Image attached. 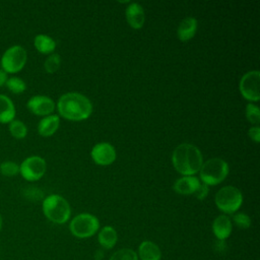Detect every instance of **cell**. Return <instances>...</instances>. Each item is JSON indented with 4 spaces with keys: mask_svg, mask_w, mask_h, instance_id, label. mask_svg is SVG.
<instances>
[{
    "mask_svg": "<svg viewBox=\"0 0 260 260\" xmlns=\"http://www.w3.org/2000/svg\"><path fill=\"white\" fill-rule=\"evenodd\" d=\"M208 192H209V187L202 183V184H200V186L198 187V189L196 190V192L194 194L199 200H203L207 197Z\"/></svg>",
    "mask_w": 260,
    "mask_h": 260,
    "instance_id": "f1b7e54d",
    "label": "cell"
},
{
    "mask_svg": "<svg viewBox=\"0 0 260 260\" xmlns=\"http://www.w3.org/2000/svg\"><path fill=\"white\" fill-rule=\"evenodd\" d=\"M61 65V57L59 54H51L45 60L44 67L48 73H55Z\"/></svg>",
    "mask_w": 260,
    "mask_h": 260,
    "instance_id": "cb8c5ba5",
    "label": "cell"
},
{
    "mask_svg": "<svg viewBox=\"0 0 260 260\" xmlns=\"http://www.w3.org/2000/svg\"><path fill=\"white\" fill-rule=\"evenodd\" d=\"M47 169L46 160L39 155L26 157L19 166V173L27 181H37L41 179Z\"/></svg>",
    "mask_w": 260,
    "mask_h": 260,
    "instance_id": "9c48e42d",
    "label": "cell"
},
{
    "mask_svg": "<svg viewBox=\"0 0 260 260\" xmlns=\"http://www.w3.org/2000/svg\"><path fill=\"white\" fill-rule=\"evenodd\" d=\"M172 162L176 171L183 176H194L199 172L203 157L200 149L192 143H181L172 153Z\"/></svg>",
    "mask_w": 260,
    "mask_h": 260,
    "instance_id": "7a4b0ae2",
    "label": "cell"
},
{
    "mask_svg": "<svg viewBox=\"0 0 260 260\" xmlns=\"http://www.w3.org/2000/svg\"><path fill=\"white\" fill-rule=\"evenodd\" d=\"M139 257L141 260H160L161 253L156 244L150 241H144L139 246Z\"/></svg>",
    "mask_w": 260,
    "mask_h": 260,
    "instance_id": "e0dca14e",
    "label": "cell"
},
{
    "mask_svg": "<svg viewBox=\"0 0 260 260\" xmlns=\"http://www.w3.org/2000/svg\"><path fill=\"white\" fill-rule=\"evenodd\" d=\"M34 45L36 49L42 54H51L56 48V42L48 35L40 34L34 39Z\"/></svg>",
    "mask_w": 260,
    "mask_h": 260,
    "instance_id": "ffe728a7",
    "label": "cell"
},
{
    "mask_svg": "<svg viewBox=\"0 0 260 260\" xmlns=\"http://www.w3.org/2000/svg\"><path fill=\"white\" fill-rule=\"evenodd\" d=\"M232 221L230 217L225 214H220L216 216L212 222V231L217 240L224 241L226 238H229L232 233Z\"/></svg>",
    "mask_w": 260,
    "mask_h": 260,
    "instance_id": "9a60e30c",
    "label": "cell"
},
{
    "mask_svg": "<svg viewBox=\"0 0 260 260\" xmlns=\"http://www.w3.org/2000/svg\"><path fill=\"white\" fill-rule=\"evenodd\" d=\"M92 160L99 166L112 165L117 157L115 147L109 142H100L93 145L90 151Z\"/></svg>",
    "mask_w": 260,
    "mask_h": 260,
    "instance_id": "30bf717a",
    "label": "cell"
},
{
    "mask_svg": "<svg viewBox=\"0 0 260 260\" xmlns=\"http://www.w3.org/2000/svg\"><path fill=\"white\" fill-rule=\"evenodd\" d=\"M60 118L57 115H49L44 117L38 124V132L41 136L49 137L53 135L59 128Z\"/></svg>",
    "mask_w": 260,
    "mask_h": 260,
    "instance_id": "2e32d148",
    "label": "cell"
},
{
    "mask_svg": "<svg viewBox=\"0 0 260 260\" xmlns=\"http://www.w3.org/2000/svg\"><path fill=\"white\" fill-rule=\"evenodd\" d=\"M6 80H7V73L3 69H0V86L5 84Z\"/></svg>",
    "mask_w": 260,
    "mask_h": 260,
    "instance_id": "4dcf8cb0",
    "label": "cell"
},
{
    "mask_svg": "<svg viewBox=\"0 0 260 260\" xmlns=\"http://www.w3.org/2000/svg\"><path fill=\"white\" fill-rule=\"evenodd\" d=\"M248 135L254 142L259 143L260 142V127L259 126H252L251 128H249Z\"/></svg>",
    "mask_w": 260,
    "mask_h": 260,
    "instance_id": "f546056e",
    "label": "cell"
},
{
    "mask_svg": "<svg viewBox=\"0 0 260 260\" xmlns=\"http://www.w3.org/2000/svg\"><path fill=\"white\" fill-rule=\"evenodd\" d=\"M245 114H246V118L248 119V121L255 125V126H259L260 123V109L258 106L250 103L246 106L245 109Z\"/></svg>",
    "mask_w": 260,
    "mask_h": 260,
    "instance_id": "603a6c76",
    "label": "cell"
},
{
    "mask_svg": "<svg viewBox=\"0 0 260 260\" xmlns=\"http://www.w3.org/2000/svg\"><path fill=\"white\" fill-rule=\"evenodd\" d=\"M95 260H101L102 258H103V256H104V254H103V251H101V250H98L96 252H95Z\"/></svg>",
    "mask_w": 260,
    "mask_h": 260,
    "instance_id": "1f68e13d",
    "label": "cell"
},
{
    "mask_svg": "<svg viewBox=\"0 0 260 260\" xmlns=\"http://www.w3.org/2000/svg\"><path fill=\"white\" fill-rule=\"evenodd\" d=\"M228 162L219 157H212L204 161L199 170V179L207 186H215L221 183L229 175Z\"/></svg>",
    "mask_w": 260,
    "mask_h": 260,
    "instance_id": "277c9868",
    "label": "cell"
},
{
    "mask_svg": "<svg viewBox=\"0 0 260 260\" xmlns=\"http://www.w3.org/2000/svg\"><path fill=\"white\" fill-rule=\"evenodd\" d=\"M200 184V180L195 176H183L175 181L173 189L178 194L191 195L196 192Z\"/></svg>",
    "mask_w": 260,
    "mask_h": 260,
    "instance_id": "4fadbf2b",
    "label": "cell"
},
{
    "mask_svg": "<svg viewBox=\"0 0 260 260\" xmlns=\"http://www.w3.org/2000/svg\"><path fill=\"white\" fill-rule=\"evenodd\" d=\"M110 260H138L137 254L128 248H124L121 250H118L117 252H115Z\"/></svg>",
    "mask_w": 260,
    "mask_h": 260,
    "instance_id": "484cf974",
    "label": "cell"
},
{
    "mask_svg": "<svg viewBox=\"0 0 260 260\" xmlns=\"http://www.w3.org/2000/svg\"><path fill=\"white\" fill-rule=\"evenodd\" d=\"M23 194L27 199L32 200V201H36V200L38 201L43 198V192L34 186H29L28 188H26L24 190Z\"/></svg>",
    "mask_w": 260,
    "mask_h": 260,
    "instance_id": "83f0119b",
    "label": "cell"
},
{
    "mask_svg": "<svg viewBox=\"0 0 260 260\" xmlns=\"http://www.w3.org/2000/svg\"><path fill=\"white\" fill-rule=\"evenodd\" d=\"M98 240H99V243L101 244V246L103 248L112 249L116 245L117 240H118L117 232L111 225L104 226L99 233Z\"/></svg>",
    "mask_w": 260,
    "mask_h": 260,
    "instance_id": "d6986e66",
    "label": "cell"
},
{
    "mask_svg": "<svg viewBox=\"0 0 260 260\" xmlns=\"http://www.w3.org/2000/svg\"><path fill=\"white\" fill-rule=\"evenodd\" d=\"M0 172L6 177H12L19 173V166L15 161L6 160L0 165Z\"/></svg>",
    "mask_w": 260,
    "mask_h": 260,
    "instance_id": "d4e9b609",
    "label": "cell"
},
{
    "mask_svg": "<svg viewBox=\"0 0 260 260\" xmlns=\"http://www.w3.org/2000/svg\"><path fill=\"white\" fill-rule=\"evenodd\" d=\"M125 15L128 24L134 29L141 28L145 22L144 9L137 2L129 3V5L126 7Z\"/></svg>",
    "mask_w": 260,
    "mask_h": 260,
    "instance_id": "7c38bea8",
    "label": "cell"
},
{
    "mask_svg": "<svg viewBox=\"0 0 260 260\" xmlns=\"http://www.w3.org/2000/svg\"><path fill=\"white\" fill-rule=\"evenodd\" d=\"M42 206L46 217L55 223L62 224L66 222L71 215V208L68 201L58 194L47 196Z\"/></svg>",
    "mask_w": 260,
    "mask_h": 260,
    "instance_id": "3957f363",
    "label": "cell"
},
{
    "mask_svg": "<svg viewBox=\"0 0 260 260\" xmlns=\"http://www.w3.org/2000/svg\"><path fill=\"white\" fill-rule=\"evenodd\" d=\"M9 132L14 138L22 139L27 134V128L22 121L13 119L11 122H9Z\"/></svg>",
    "mask_w": 260,
    "mask_h": 260,
    "instance_id": "44dd1931",
    "label": "cell"
},
{
    "mask_svg": "<svg viewBox=\"0 0 260 260\" xmlns=\"http://www.w3.org/2000/svg\"><path fill=\"white\" fill-rule=\"evenodd\" d=\"M15 107L5 94H0V123H9L14 119Z\"/></svg>",
    "mask_w": 260,
    "mask_h": 260,
    "instance_id": "ac0fdd59",
    "label": "cell"
},
{
    "mask_svg": "<svg viewBox=\"0 0 260 260\" xmlns=\"http://www.w3.org/2000/svg\"><path fill=\"white\" fill-rule=\"evenodd\" d=\"M5 84L8 87V89L13 93H21L26 88V84H25L24 80L19 77H16V76L7 78Z\"/></svg>",
    "mask_w": 260,
    "mask_h": 260,
    "instance_id": "7402d4cb",
    "label": "cell"
},
{
    "mask_svg": "<svg viewBox=\"0 0 260 260\" xmlns=\"http://www.w3.org/2000/svg\"><path fill=\"white\" fill-rule=\"evenodd\" d=\"M73 236L84 239L93 236L100 229V221L96 216L90 213H80L73 217L69 224Z\"/></svg>",
    "mask_w": 260,
    "mask_h": 260,
    "instance_id": "8992f818",
    "label": "cell"
},
{
    "mask_svg": "<svg viewBox=\"0 0 260 260\" xmlns=\"http://www.w3.org/2000/svg\"><path fill=\"white\" fill-rule=\"evenodd\" d=\"M27 54L23 47L14 45L9 47L2 55L1 66L7 73H15L23 68L26 63Z\"/></svg>",
    "mask_w": 260,
    "mask_h": 260,
    "instance_id": "52a82bcc",
    "label": "cell"
},
{
    "mask_svg": "<svg viewBox=\"0 0 260 260\" xmlns=\"http://www.w3.org/2000/svg\"><path fill=\"white\" fill-rule=\"evenodd\" d=\"M233 220L236 223V225L239 226L240 229H248L251 225L250 216L246 213H243V212H239V213L234 214Z\"/></svg>",
    "mask_w": 260,
    "mask_h": 260,
    "instance_id": "4316f807",
    "label": "cell"
},
{
    "mask_svg": "<svg viewBox=\"0 0 260 260\" xmlns=\"http://www.w3.org/2000/svg\"><path fill=\"white\" fill-rule=\"evenodd\" d=\"M27 109L35 115L38 116H49L52 115V113L55 110V103L54 101L47 96V95H34L27 101Z\"/></svg>",
    "mask_w": 260,
    "mask_h": 260,
    "instance_id": "8fae6325",
    "label": "cell"
},
{
    "mask_svg": "<svg viewBox=\"0 0 260 260\" xmlns=\"http://www.w3.org/2000/svg\"><path fill=\"white\" fill-rule=\"evenodd\" d=\"M61 117L70 121H82L92 113V104L88 98L79 92H66L57 102Z\"/></svg>",
    "mask_w": 260,
    "mask_h": 260,
    "instance_id": "6da1fadb",
    "label": "cell"
},
{
    "mask_svg": "<svg viewBox=\"0 0 260 260\" xmlns=\"http://www.w3.org/2000/svg\"><path fill=\"white\" fill-rule=\"evenodd\" d=\"M198 21L195 17L187 16L179 24L177 28V37L181 42L190 41L196 34Z\"/></svg>",
    "mask_w": 260,
    "mask_h": 260,
    "instance_id": "5bb4252c",
    "label": "cell"
},
{
    "mask_svg": "<svg viewBox=\"0 0 260 260\" xmlns=\"http://www.w3.org/2000/svg\"><path fill=\"white\" fill-rule=\"evenodd\" d=\"M215 205L224 213L236 212L243 203V194L235 186L229 185L220 188L215 194Z\"/></svg>",
    "mask_w": 260,
    "mask_h": 260,
    "instance_id": "5b68a950",
    "label": "cell"
},
{
    "mask_svg": "<svg viewBox=\"0 0 260 260\" xmlns=\"http://www.w3.org/2000/svg\"><path fill=\"white\" fill-rule=\"evenodd\" d=\"M1 228H2V216L0 214V230H1Z\"/></svg>",
    "mask_w": 260,
    "mask_h": 260,
    "instance_id": "d6a6232c",
    "label": "cell"
},
{
    "mask_svg": "<svg viewBox=\"0 0 260 260\" xmlns=\"http://www.w3.org/2000/svg\"><path fill=\"white\" fill-rule=\"evenodd\" d=\"M259 81L260 72L258 70H251L246 72L240 79L239 89L242 96L253 103L258 102L260 99L259 94Z\"/></svg>",
    "mask_w": 260,
    "mask_h": 260,
    "instance_id": "ba28073f",
    "label": "cell"
}]
</instances>
